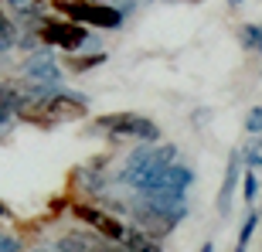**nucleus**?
<instances>
[{
  "instance_id": "obj_21",
  "label": "nucleus",
  "mask_w": 262,
  "mask_h": 252,
  "mask_svg": "<svg viewBox=\"0 0 262 252\" xmlns=\"http://www.w3.org/2000/svg\"><path fill=\"white\" fill-rule=\"evenodd\" d=\"M201 252H214V242H204V245H201Z\"/></svg>"
},
{
  "instance_id": "obj_5",
  "label": "nucleus",
  "mask_w": 262,
  "mask_h": 252,
  "mask_svg": "<svg viewBox=\"0 0 262 252\" xmlns=\"http://www.w3.org/2000/svg\"><path fill=\"white\" fill-rule=\"evenodd\" d=\"M38 38L45 45H58L65 51H78L89 41V31L82 24H75V20H41Z\"/></svg>"
},
{
  "instance_id": "obj_4",
  "label": "nucleus",
  "mask_w": 262,
  "mask_h": 252,
  "mask_svg": "<svg viewBox=\"0 0 262 252\" xmlns=\"http://www.w3.org/2000/svg\"><path fill=\"white\" fill-rule=\"evenodd\" d=\"M72 215H75L78 222H85L92 232H99L106 242H119V239H123V232H126V225L119 222L116 215L102 212V208H96V204L75 201V204H72Z\"/></svg>"
},
{
  "instance_id": "obj_22",
  "label": "nucleus",
  "mask_w": 262,
  "mask_h": 252,
  "mask_svg": "<svg viewBox=\"0 0 262 252\" xmlns=\"http://www.w3.org/2000/svg\"><path fill=\"white\" fill-rule=\"evenodd\" d=\"M7 215H10V212H7V204L0 201V218H7Z\"/></svg>"
},
{
  "instance_id": "obj_13",
  "label": "nucleus",
  "mask_w": 262,
  "mask_h": 252,
  "mask_svg": "<svg viewBox=\"0 0 262 252\" xmlns=\"http://www.w3.org/2000/svg\"><path fill=\"white\" fill-rule=\"evenodd\" d=\"M78 184L85 187V191H106V177L102 174H92V171H78Z\"/></svg>"
},
{
  "instance_id": "obj_9",
  "label": "nucleus",
  "mask_w": 262,
  "mask_h": 252,
  "mask_svg": "<svg viewBox=\"0 0 262 252\" xmlns=\"http://www.w3.org/2000/svg\"><path fill=\"white\" fill-rule=\"evenodd\" d=\"M255 225H259V215L249 212V215H245V222H242V232H238V242H235V252L249 249V242H252V235H255Z\"/></svg>"
},
{
  "instance_id": "obj_26",
  "label": "nucleus",
  "mask_w": 262,
  "mask_h": 252,
  "mask_svg": "<svg viewBox=\"0 0 262 252\" xmlns=\"http://www.w3.org/2000/svg\"><path fill=\"white\" fill-rule=\"evenodd\" d=\"M259 218H262V212H259Z\"/></svg>"
},
{
  "instance_id": "obj_17",
  "label": "nucleus",
  "mask_w": 262,
  "mask_h": 252,
  "mask_svg": "<svg viewBox=\"0 0 262 252\" xmlns=\"http://www.w3.org/2000/svg\"><path fill=\"white\" fill-rule=\"evenodd\" d=\"M245 130H249L252 136H259V133H262V106L249 109V116H245Z\"/></svg>"
},
{
  "instance_id": "obj_6",
  "label": "nucleus",
  "mask_w": 262,
  "mask_h": 252,
  "mask_svg": "<svg viewBox=\"0 0 262 252\" xmlns=\"http://www.w3.org/2000/svg\"><path fill=\"white\" fill-rule=\"evenodd\" d=\"M24 75L28 82H48V86H61V68L51 58V51H38L24 61Z\"/></svg>"
},
{
  "instance_id": "obj_19",
  "label": "nucleus",
  "mask_w": 262,
  "mask_h": 252,
  "mask_svg": "<svg viewBox=\"0 0 262 252\" xmlns=\"http://www.w3.org/2000/svg\"><path fill=\"white\" fill-rule=\"evenodd\" d=\"M0 252H20V239L10 232H0Z\"/></svg>"
},
{
  "instance_id": "obj_11",
  "label": "nucleus",
  "mask_w": 262,
  "mask_h": 252,
  "mask_svg": "<svg viewBox=\"0 0 262 252\" xmlns=\"http://www.w3.org/2000/svg\"><path fill=\"white\" fill-rule=\"evenodd\" d=\"M106 51H96V55H82V58H68V68L72 72H89V68H96V65H106Z\"/></svg>"
},
{
  "instance_id": "obj_10",
  "label": "nucleus",
  "mask_w": 262,
  "mask_h": 252,
  "mask_svg": "<svg viewBox=\"0 0 262 252\" xmlns=\"http://www.w3.org/2000/svg\"><path fill=\"white\" fill-rule=\"evenodd\" d=\"M14 109L17 113L20 106H24V96H20V89H14L10 82H0V109Z\"/></svg>"
},
{
  "instance_id": "obj_23",
  "label": "nucleus",
  "mask_w": 262,
  "mask_h": 252,
  "mask_svg": "<svg viewBox=\"0 0 262 252\" xmlns=\"http://www.w3.org/2000/svg\"><path fill=\"white\" fill-rule=\"evenodd\" d=\"M228 4H232V7H238V4H242V0H228Z\"/></svg>"
},
{
  "instance_id": "obj_7",
  "label": "nucleus",
  "mask_w": 262,
  "mask_h": 252,
  "mask_svg": "<svg viewBox=\"0 0 262 252\" xmlns=\"http://www.w3.org/2000/svg\"><path fill=\"white\" fill-rule=\"evenodd\" d=\"M238 174H242V157H238V150H232V154H228V167H225L222 191H218V212L222 215H228V208H232L235 187H238Z\"/></svg>"
},
{
  "instance_id": "obj_3",
  "label": "nucleus",
  "mask_w": 262,
  "mask_h": 252,
  "mask_svg": "<svg viewBox=\"0 0 262 252\" xmlns=\"http://www.w3.org/2000/svg\"><path fill=\"white\" fill-rule=\"evenodd\" d=\"M96 126L106 130L113 140H143V143L160 140V126L140 113H109V116H99Z\"/></svg>"
},
{
  "instance_id": "obj_18",
  "label": "nucleus",
  "mask_w": 262,
  "mask_h": 252,
  "mask_svg": "<svg viewBox=\"0 0 262 252\" xmlns=\"http://www.w3.org/2000/svg\"><path fill=\"white\" fill-rule=\"evenodd\" d=\"M14 119H17V113H14V109H7V106L0 109V140L14 130Z\"/></svg>"
},
{
  "instance_id": "obj_12",
  "label": "nucleus",
  "mask_w": 262,
  "mask_h": 252,
  "mask_svg": "<svg viewBox=\"0 0 262 252\" xmlns=\"http://www.w3.org/2000/svg\"><path fill=\"white\" fill-rule=\"evenodd\" d=\"M238 157H242V167H249V171H259V167H262V146L259 143L242 146V150H238Z\"/></svg>"
},
{
  "instance_id": "obj_8",
  "label": "nucleus",
  "mask_w": 262,
  "mask_h": 252,
  "mask_svg": "<svg viewBox=\"0 0 262 252\" xmlns=\"http://www.w3.org/2000/svg\"><path fill=\"white\" fill-rule=\"evenodd\" d=\"M119 242H123V249H126V252H164L160 239H154V235H146L143 228H126Z\"/></svg>"
},
{
  "instance_id": "obj_2",
  "label": "nucleus",
  "mask_w": 262,
  "mask_h": 252,
  "mask_svg": "<svg viewBox=\"0 0 262 252\" xmlns=\"http://www.w3.org/2000/svg\"><path fill=\"white\" fill-rule=\"evenodd\" d=\"M51 7L61 10L75 24H92V28H102V31H116L123 24V10L99 4V0H51Z\"/></svg>"
},
{
  "instance_id": "obj_24",
  "label": "nucleus",
  "mask_w": 262,
  "mask_h": 252,
  "mask_svg": "<svg viewBox=\"0 0 262 252\" xmlns=\"http://www.w3.org/2000/svg\"><path fill=\"white\" fill-rule=\"evenodd\" d=\"M99 4H102V0H99ZM106 4H113V0H106Z\"/></svg>"
},
{
  "instance_id": "obj_1",
  "label": "nucleus",
  "mask_w": 262,
  "mask_h": 252,
  "mask_svg": "<svg viewBox=\"0 0 262 252\" xmlns=\"http://www.w3.org/2000/svg\"><path fill=\"white\" fill-rule=\"evenodd\" d=\"M177 157V146L174 143H143L136 146L133 154H129L126 167H123V174H119V181L123 184H129L136 194H146V191H170L164 181V171L167 164H174Z\"/></svg>"
},
{
  "instance_id": "obj_14",
  "label": "nucleus",
  "mask_w": 262,
  "mask_h": 252,
  "mask_svg": "<svg viewBox=\"0 0 262 252\" xmlns=\"http://www.w3.org/2000/svg\"><path fill=\"white\" fill-rule=\"evenodd\" d=\"M17 45V28L10 24L7 17H0V51H7Z\"/></svg>"
},
{
  "instance_id": "obj_20",
  "label": "nucleus",
  "mask_w": 262,
  "mask_h": 252,
  "mask_svg": "<svg viewBox=\"0 0 262 252\" xmlns=\"http://www.w3.org/2000/svg\"><path fill=\"white\" fill-rule=\"evenodd\" d=\"M255 51L262 55V24H259V38H255Z\"/></svg>"
},
{
  "instance_id": "obj_15",
  "label": "nucleus",
  "mask_w": 262,
  "mask_h": 252,
  "mask_svg": "<svg viewBox=\"0 0 262 252\" xmlns=\"http://www.w3.org/2000/svg\"><path fill=\"white\" fill-rule=\"evenodd\" d=\"M242 198H245V204H255V198H259V174H255V171H245Z\"/></svg>"
},
{
  "instance_id": "obj_16",
  "label": "nucleus",
  "mask_w": 262,
  "mask_h": 252,
  "mask_svg": "<svg viewBox=\"0 0 262 252\" xmlns=\"http://www.w3.org/2000/svg\"><path fill=\"white\" fill-rule=\"evenodd\" d=\"M255 38H259V24H242V28H238V41H242V48L252 51L255 48Z\"/></svg>"
},
{
  "instance_id": "obj_25",
  "label": "nucleus",
  "mask_w": 262,
  "mask_h": 252,
  "mask_svg": "<svg viewBox=\"0 0 262 252\" xmlns=\"http://www.w3.org/2000/svg\"><path fill=\"white\" fill-rule=\"evenodd\" d=\"M191 4H198V0H191Z\"/></svg>"
}]
</instances>
